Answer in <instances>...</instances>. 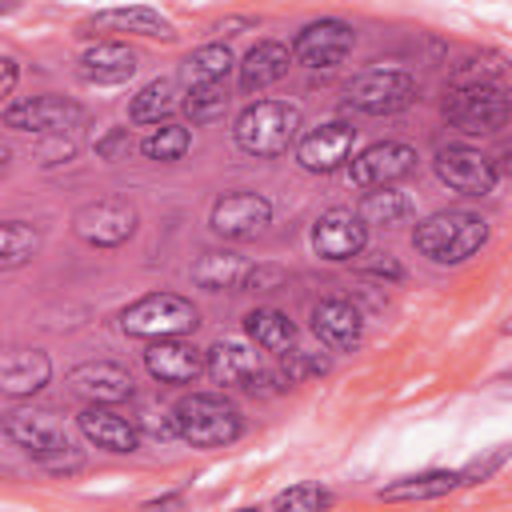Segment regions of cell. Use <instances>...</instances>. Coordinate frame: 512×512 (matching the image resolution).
Masks as SVG:
<instances>
[{
  "label": "cell",
  "mask_w": 512,
  "mask_h": 512,
  "mask_svg": "<svg viewBox=\"0 0 512 512\" xmlns=\"http://www.w3.org/2000/svg\"><path fill=\"white\" fill-rule=\"evenodd\" d=\"M84 124V108L64 96H28L4 104V128L32 132V136H64Z\"/></svg>",
  "instance_id": "9"
},
{
  "label": "cell",
  "mask_w": 512,
  "mask_h": 512,
  "mask_svg": "<svg viewBox=\"0 0 512 512\" xmlns=\"http://www.w3.org/2000/svg\"><path fill=\"white\" fill-rule=\"evenodd\" d=\"M460 488V472H420V476H404L388 488H380V500H436L444 492Z\"/></svg>",
  "instance_id": "29"
},
{
  "label": "cell",
  "mask_w": 512,
  "mask_h": 512,
  "mask_svg": "<svg viewBox=\"0 0 512 512\" xmlns=\"http://www.w3.org/2000/svg\"><path fill=\"white\" fill-rule=\"evenodd\" d=\"M420 164L416 148L404 140H376L368 148H360L348 160V184L356 188H384V184H400L404 176H412Z\"/></svg>",
  "instance_id": "8"
},
{
  "label": "cell",
  "mask_w": 512,
  "mask_h": 512,
  "mask_svg": "<svg viewBox=\"0 0 512 512\" xmlns=\"http://www.w3.org/2000/svg\"><path fill=\"white\" fill-rule=\"evenodd\" d=\"M416 100V76L404 68H368L348 80L344 104L364 116H392Z\"/></svg>",
  "instance_id": "6"
},
{
  "label": "cell",
  "mask_w": 512,
  "mask_h": 512,
  "mask_svg": "<svg viewBox=\"0 0 512 512\" xmlns=\"http://www.w3.org/2000/svg\"><path fill=\"white\" fill-rule=\"evenodd\" d=\"M276 284H284V268H276V264H252V272H248V284H244V288L264 292V288H276Z\"/></svg>",
  "instance_id": "38"
},
{
  "label": "cell",
  "mask_w": 512,
  "mask_h": 512,
  "mask_svg": "<svg viewBox=\"0 0 512 512\" xmlns=\"http://www.w3.org/2000/svg\"><path fill=\"white\" fill-rule=\"evenodd\" d=\"M268 508H288V512H320V508H332V492L320 488V484H292L284 492H276L268 500Z\"/></svg>",
  "instance_id": "34"
},
{
  "label": "cell",
  "mask_w": 512,
  "mask_h": 512,
  "mask_svg": "<svg viewBox=\"0 0 512 512\" xmlns=\"http://www.w3.org/2000/svg\"><path fill=\"white\" fill-rule=\"evenodd\" d=\"M260 372V356L240 340H220L208 348V376L228 388H244Z\"/></svg>",
  "instance_id": "25"
},
{
  "label": "cell",
  "mask_w": 512,
  "mask_h": 512,
  "mask_svg": "<svg viewBox=\"0 0 512 512\" xmlns=\"http://www.w3.org/2000/svg\"><path fill=\"white\" fill-rule=\"evenodd\" d=\"M432 168H436L440 184H448L460 196H488L496 188V176H500L496 164H492V156H484V152H476L468 144L440 148L436 160H432Z\"/></svg>",
  "instance_id": "11"
},
{
  "label": "cell",
  "mask_w": 512,
  "mask_h": 512,
  "mask_svg": "<svg viewBox=\"0 0 512 512\" xmlns=\"http://www.w3.org/2000/svg\"><path fill=\"white\" fill-rule=\"evenodd\" d=\"M248 272H252V264L236 252H204L192 264V280L208 292H244Z\"/></svg>",
  "instance_id": "24"
},
{
  "label": "cell",
  "mask_w": 512,
  "mask_h": 512,
  "mask_svg": "<svg viewBox=\"0 0 512 512\" xmlns=\"http://www.w3.org/2000/svg\"><path fill=\"white\" fill-rule=\"evenodd\" d=\"M188 148H192V132L184 124H168V120L160 128H152V136H144V144H140V152L148 160H160V164L180 160Z\"/></svg>",
  "instance_id": "33"
},
{
  "label": "cell",
  "mask_w": 512,
  "mask_h": 512,
  "mask_svg": "<svg viewBox=\"0 0 512 512\" xmlns=\"http://www.w3.org/2000/svg\"><path fill=\"white\" fill-rule=\"evenodd\" d=\"M232 136L248 156H284L300 136V108L288 100H256L236 116Z\"/></svg>",
  "instance_id": "4"
},
{
  "label": "cell",
  "mask_w": 512,
  "mask_h": 512,
  "mask_svg": "<svg viewBox=\"0 0 512 512\" xmlns=\"http://www.w3.org/2000/svg\"><path fill=\"white\" fill-rule=\"evenodd\" d=\"M324 372H328V356L304 352V348H288V352H284V376H288L292 384H300V380H308V376H324Z\"/></svg>",
  "instance_id": "35"
},
{
  "label": "cell",
  "mask_w": 512,
  "mask_h": 512,
  "mask_svg": "<svg viewBox=\"0 0 512 512\" xmlns=\"http://www.w3.org/2000/svg\"><path fill=\"white\" fill-rule=\"evenodd\" d=\"M40 252V228L28 220H4L0 224V268H20Z\"/></svg>",
  "instance_id": "30"
},
{
  "label": "cell",
  "mask_w": 512,
  "mask_h": 512,
  "mask_svg": "<svg viewBox=\"0 0 512 512\" xmlns=\"http://www.w3.org/2000/svg\"><path fill=\"white\" fill-rule=\"evenodd\" d=\"M144 368L160 384H192L200 372H208V352L192 348L180 336H160V340H148Z\"/></svg>",
  "instance_id": "16"
},
{
  "label": "cell",
  "mask_w": 512,
  "mask_h": 512,
  "mask_svg": "<svg viewBox=\"0 0 512 512\" xmlns=\"http://www.w3.org/2000/svg\"><path fill=\"white\" fill-rule=\"evenodd\" d=\"M136 68H140L136 52L120 40H100V44L84 48V56H80V76L88 84H124L136 76Z\"/></svg>",
  "instance_id": "20"
},
{
  "label": "cell",
  "mask_w": 512,
  "mask_h": 512,
  "mask_svg": "<svg viewBox=\"0 0 512 512\" xmlns=\"http://www.w3.org/2000/svg\"><path fill=\"white\" fill-rule=\"evenodd\" d=\"M364 244H368V224L352 208H328L312 224V252L328 264H344V260L360 256Z\"/></svg>",
  "instance_id": "13"
},
{
  "label": "cell",
  "mask_w": 512,
  "mask_h": 512,
  "mask_svg": "<svg viewBox=\"0 0 512 512\" xmlns=\"http://www.w3.org/2000/svg\"><path fill=\"white\" fill-rule=\"evenodd\" d=\"M4 436L16 448H24V456H32L48 472H76L84 464V456L72 444L68 428L52 412H12L4 420Z\"/></svg>",
  "instance_id": "3"
},
{
  "label": "cell",
  "mask_w": 512,
  "mask_h": 512,
  "mask_svg": "<svg viewBox=\"0 0 512 512\" xmlns=\"http://www.w3.org/2000/svg\"><path fill=\"white\" fill-rule=\"evenodd\" d=\"M12 88H16V60H12V56H4V84H0V92H4V96H12Z\"/></svg>",
  "instance_id": "39"
},
{
  "label": "cell",
  "mask_w": 512,
  "mask_h": 512,
  "mask_svg": "<svg viewBox=\"0 0 512 512\" xmlns=\"http://www.w3.org/2000/svg\"><path fill=\"white\" fill-rule=\"evenodd\" d=\"M244 332L256 340V348L264 352H288L292 340H296V324L288 312L280 308H256L244 316Z\"/></svg>",
  "instance_id": "26"
},
{
  "label": "cell",
  "mask_w": 512,
  "mask_h": 512,
  "mask_svg": "<svg viewBox=\"0 0 512 512\" xmlns=\"http://www.w3.org/2000/svg\"><path fill=\"white\" fill-rule=\"evenodd\" d=\"M444 116L460 132H496L512 120V96L500 84H452Z\"/></svg>",
  "instance_id": "7"
},
{
  "label": "cell",
  "mask_w": 512,
  "mask_h": 512,
  "mask_svg": "<svg viewBox=\"0 0 512 512\" xmlns=\"http://www.w3.org/2000/svg\"><path fill=\"white\" fill-rule=\"evenodd\" d=\"M232 52H228V44H204V48H196L188 60H184V76H188V84H208V80H224L228 72H232Z\"/></svg>",
  "instance_id": "32"
},
{
  "label": "cell",
  "mask_w": 512,
  "mask_h": 512,
  "mask_svg": "<svg viewBox=\"0 0 512 512\" xmlns=\"http://www.w3.org/2000/svg\"><path fill=\"white\" fill-rule=\"evenodd\" d=\"M352 44H356L352 24H344V20H316V24L300 28V36L292 40V56L304 68H336V64L348 60Z\"/></svg>",
  "instance_id": "15"
},
{
  "label": "cell",
  "mask_w": 512,
  "mask_h": 512,
  "mask_svg": "<svg viewBox=\"0 0 512 512\" xmlns=\"http://www.w3.org/2000/svg\"><path fill=\"white\" fill-rule=\"evenodd\" d=\"M72 232L92 248H120L136 232V208L120 196L88 200L72 216Z\"/></svg>",
  "instance_id": "10"
},
{
  "label": "cell",
  "mask_w": 512,
  "mask_h": 512,
  "mask_svg": "<svg viewBox=\"0 0 512 512\" xmlns=\"http://www.w3.org/2000/svg\"><path fill=\"white\" fill-rule=\"evenodd\" d=\"M292 60H296V56L288 52V44H280V40H260V44L244 56V64H240V88H244V92H264L268 84L284 80V72H288Z\"/></svg>",
  "instance_id": "23"
},
{
  "label": "cell",
  "mask_w": 512,
  "mask_h": 512,
  "mask_svg": "<svg viewBox=\"0 0 512 512\" xmlns=\"http://www.w3.org/2000/svg\"><path fill=\"white\" fill-rule=\"evenodd\" d=\"M88 28H100V32H136V36H152V40H172V20L160 16L156 8H144V4H132V8H104L88 20Z\"/></svg>",
  "instance_id": "22"
},
{
  "label": "cell",
  "mask_w": 512,
  "mask_h": 512,
  "mask_svg": "<svg viewBox=\"0 0 512 512\" xmlns=\"http://www.w3.org/2000/svg\"><path fill=\"white\" fill-rule=\"evenodd\" d=\"M228 108V88L224 80H208V84H188L184 92V112L192 116V124H212L220 120Z\"/></svg>",
  "instance_id": "31"
},
{
  "label": "cell",
  "mask_w": 512,
  "mask_h": 512,
  "mask_svg": "<svg viewBox=\"0 0 512 512\" xmlns=\"http://www.w3.org/2000/svg\"><path fill=\"white\" fill-rule=\"evenodd\" d=\"M80 432L96 444V448H104V452H136L140 448V428L128 420V416H120L112 404H88L84 412H80Z\"/></svg>",
  "instance_id": "19"
},
{
  "label": "cell",
  "mask_w": 512,
  "mask_h": 512,
  "mask_svg": "<svg viewBox=\"0 0 512 512\" xmlns=\"http://www.w3.org/2000/svg\"><path fill=\"white\" fill-rule=\"evenodd\" d=\"M200 324V312L192 300L176 292H148L136 304L120 312V328L140 340H160V336H184Z\"/></svg>",
  "instance_id": "5"
},
{
  "label": "cell",
  "mask_w": 512,
  "mask_h": 512,
  "mask_svg": "<svg viewBox=\"0 0 512 512\" xmlns=\"http://www.w3.org/2000/svg\"><path fill=\"white\" fill-rule=\"evenodd\" d=\"M488 240V220L468 212V208H444L432 212L428 220L416 224L412 244L420 256H428L432 264H460L468 256H476Z\"/></svg>",
  "instance_id": "1"
},
{
  "label": "cell",
  "mask_w": 512,
  "mask_h": 512,
  "mask_svg": "<svg viewBox=\"0 0 512 512\" xmlns=\"http://www.w3.org/2000/svg\"><path fill=\"white\" fill-rule=\"evenodd\" d=\"M48 376H52V360H48V352H40V348H16V352H8L4 364H0V388H4V396H12V400L36 396V392L48 384Z\"/></svg>",
  "instance_id": "21"
},
{
  "label": "cell",
  "mask_w": 512,
  "mask_h": 512,
  "mask_svg": "<svg viewBox=\"0 0 512 512\" xmlns=\"http://www.w3.org/2000/svg\"><path fill=\"white\" fill-rule=\"evenodd\" d=\"M508 392H512V376H508Z\"/></svg>",
  "instance_id": "42"
},
{
  "label": "cell",
  "mask_w": 512,
  "mask_h": 512,
  "mask_svg": "<svg viewBox=\"0 0 512 512\" xmlns=\"http://www.w3.org/2000/svg\"><path fill=\"white\" fill-rule=\"evenodd\" d=\"M68 392H76L88 404H120L132 396V376L112 360H92L68 372Z\"/></svg>",
  "instance_id": "18"
},
{
  "label": "cell",
  "mask_w": 512,
  "mask_h": 512,
  "mask_svg": "<svg viewBox=\"0 0 512 512\" xmlns=\"http://www.w3.org/2000/svg\"><path fill=\"white\" fill-rule=\"evenodd\" d=\"M356 212H360L364 224L396 228V224H408V220H412V200H408L404 192H396L392 184H384V188H368Z\"/></svg>",
  "instance_id": "28"
},
{
  "label": "cell",
  "mask_w": 512,
  "mask_h": 512,
  "mask_svg": "<svg viewBox=\"0 0 512 512\" xmlns=\"http://www.w3.org/2000/svg\"><path fill=\"white\" fill-rule=\"evenodd\" d=\"M184 504V496H152V500H144V508H180Z\"/></svg>",
  "instance_id": "40"
},
{
  "label": "cell",
  "mask_w": 512,
  "mask_h": 512,
  "mask_svg": "<svg viewBox=\"0 0 512 512\" xmlns=\"http://www.w3.org/2000/svg\"><path fill=\"white\" fill-rule=\"evenodd\" d=\"M352 144H356V128L348 120H328L296 140V164L312 176H328L348 164Z\"/></svg>",
  "instance_id": "12"
},
{
  "label": "cell",
  "mask_w": 512,
  "mask_h": 512,
  "mask_svg": "<svg viewBox=\"0 0 512 512\" xmlns=\"http://www.w3.org/2000/svg\"><path fill=\"white\" fill-rule=\"evenodd\" d=\"M508 452H512V444H500L492 456H484V460H476V464H468L464 472H460V484H480V480H488L504 460H508Z\"/></svg>",
  "instance_id": "36"
},
{
  "label": "cell",
  "mask_w": 512,
  "mask_h": 512,
  "mask_svg": "<svg viewBox=\"0 0 512 512\" xmlns=\"http://www.w3.org/2000/svg\"><path fill=\"white\" fill-rule=\"evenodd\" d=\"M312 332L320 336V344L328 352H352L364 340V320L360 308L344 296H328L312 308Z\"/></svg>",
  "instance_id": "17"
},
{
  "label": "cell",
  "mask_w": 512,
  "mask_h": 512,
  "mask_svg": "<svg viewBox=\"0 0 512 512\" xmlns=\"http://www.w3.org/2000/svg\"><path fill=\"white\" fill-rule=\"evenodd\" d=\"M492 164H496V172H508V176H512V144H504L500 156H496Z\"/></svg>",
  "instance_id": "41"
},
{
  "label": "cell",
  "mask_w": 512,
  "mask_h": 512,
  "mask_svg": "<svg viewBox=\"0 0 512 512\" xmlns=\"http://www.w3.org/2000/svg\"><path fill=\"white\" fill-rule=\"evenodd\" d=\"M208 224L224 240H256L272 224V204L260 192H224L212 204Z\"/></svg>",
  "instance_id": "14"
},
{
  "label": "cell",
  "mask_w": 512,
  "mask_h": 512,
  "mask_svg": "<svg viewBox=\"0 0 512 512\" xmlns=\"http://www.w3.org/2000/svg\"><path fill=\"white\" fill-rule=\"evenodd\" d=\"M172 428L192 448H224L244 432V416L220 392H192L172 408Z\"/></svg>",
  "instance_id": "2"
},
{
  "label": "cell",
  "mask_w": 512,
  "mask_h": 512,
  "mask_svg": "<svg viewBox=\"0 0 512 512\" xmlns=\"http://www.w3.org/2000/svg\"><path fill=\"white\" fill-rule=\"evenodd\" d=\"M128 148H132L128 128H108V132L96 140V156H100V160H116V156H124Z\"/></svg>",
  "instance_id": "37"
},
{
  "label": "cell",
  "mask_w": 512,
  "mask_h": 512,
  "mask_svg": "<svg viewBox=\"0 0 512 512\" xmlns=\"http://www.w3.org/2000/svg\"><path fill=\"white\" fill-rule=\"evenodd\" d=\"M176 108H184V100L176 96V84H172L168 76H160V80H148V84L132 96L128 116H132V124H160V120H168Z\"/></svg>",
  "instance_id": "27"
}]
</instances>
